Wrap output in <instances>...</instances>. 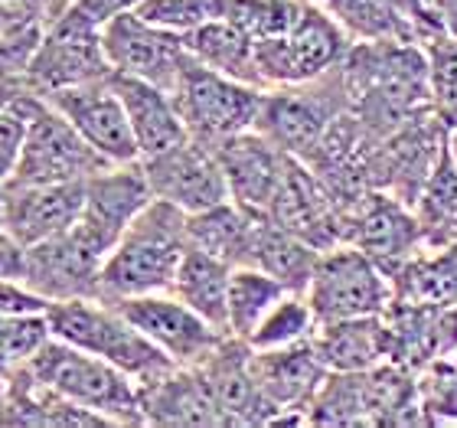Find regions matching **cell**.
I'll use <instances>...</instances> for the list:
<instances>
[{
	"label": "cell",
	"instance_id": "1",
	"mask_svg": "<svg viewBox=\"0 0 457 428\" xmlns=\"http://www.w3.org/2000/svg\"><path fill=\"white\" fill-rule=\"evenodd\" d=\"M340 82L346 108L376 138L431 112L428 53L421 43H353L340 63Z\"/></svg>",
	"mask_w": 457,
	"mask_h": 428
},
{
	"label": "cell",
	"instance_id": "2",
	"mask_svg": "<svg viewBox=\"0 0 457 428\" xmlns=\"http://www.w3.org/2000/svg\"><path fill=\"white\" fill-rule=\"evenodd\" d=\"M190 248L187 213L167 200L154 197L102 262L98 272V298L121 301V298L157 295L170 291L177 265Z\"/></svg>",
	"mask_w": 457,
	"mask_h": 428
},
{
	"label": "cell",
	"instance_id": "3",
	"mask_svg": "<svg viewBox=\"0 0 457 428\" xmlns=\"http://www.w3.org/2000/svg\"><path fill=\"white\" fill-rule=\"evenodd\" d=\"M29 376L62 399L96 412L108 425H144L141 386L108 360L49 337L43 350L29 360Z\"/></svg>",
	"mask_w": 457,
	"mask_h": 428
},
{
	"label": "cell",
	"instance_id": "4",
	"mask_svg": "<svg viewBox=\"0 0 457 428\" xmlns=\"http://www.w3.org/2000/svg\"><path fill=\"white\" fill-rule=\"evenodd\" d=\"M46 317L53 337L108 360L112 366L128 373L131 380H137V386L157 380L177 366L112 301H102V298L56 301V305H49Z\"/></svg>",
	"mask_w": 457,
	"mask_h": 428
},
{
	"label": "cell",
	"instance_id": "5",
	"mask_svg": "<svg viewBox=\"0 0 457 428\" xmlns=\"http://www.w3.org/2000/svg\"><path fill=\"white\" fill-rule=\"evenodd\" d=\"M170 98L187 134L200 144L216 147L228 138L255 128L265 88L222 76V72L203 66L190 56L173 82Z\"/></svg>",
	"mask_w": 457,
	"mask_h": 428
},
{
	"label": "cell",
	"instance_id": "6",
	"mask_svg": "<svg viewBox=\"0 0 457 428\" xmlns=\"http://www.w3.org/2000/svg\"><path fill=\"white\" fill-rule=\"evenodd\" d=\"M350 46L353 39L346 37V29L317 0H307L304 13L285 37L255 43V66L262 86L268 92V88L314 82L340 66Z\"/></svg>",
	"mask_w": 457,
	"mask_h": 428
},
{
	"label": "cell",
	"instance_id": "7",
	"mask_svg": "<svg viewBox=\"0 0 457 428\" xmlns=\"http://www.w3.org/2000/svg\"><path fill=\"white\" fill-rule=\"evenodd\" d=\"M304 298L317 323L386 315L392 305V278L366 252L350 242H337L320 252Z\"/></svg>",
	"mask_w": 457,
	"mask_h": 428
},
{
	"label": "cell",
	"instance_id": "8",
	"mask_svg": "<svg viewBox=\"0 0 457 428\" xmlns=\"http://www.w3.org/2000/svg\"><path fill=\"white\" fill-rule=\"evenodd\" d=\"M105 76H112V66L102 46V29L62 4L56 17L43 27L37 49L27 63V72H23L27 88L43 96L53 88L79 86V82Z\"/></svg>",
	"mask_w": 457,
	"mask_h": 428
},
{
	"label": "cell",
	"instance_id": "9",
	"mask_svg": "<svg viewBox=\"0 0 457 428\" xmlns=\"http://www.w3.org/2000/svg\"><path fill=\"white\" fill-rule=\"evenodd\" d=\"M108 167L102 154H96L86 144V138L49 105L46 98L37 96L29 108L27 138L20 151L17 171L7 183H72L88 180L92 173Z\"/></svg>",
	"mask_w": 457,
	"mask_h": 428
},
{
	"label": "cell",
	"instance_id": "10",
	"mask_svg": "<svg viewBox=\"0 0 457 428\" xmlns=\"http://www.w3.org/2000/svg\"><path fill=\"white\" fill-rule=\"evenodd\" d=\"M340 236L343 242L366 252L389 278L425 252L411 206L386 190H366L360 200H353L340 216Z\"/></svg>",
	"mask_w": 457,
	"mask_h": 428
},
{
	"label": "cell",
	"instance_id": "11",
	"mask_svg": "<svg viewBox=\"0 0 457 428\" xmlns=\"http://www.w3.org/2000/svg\"><path fill=\"white\" fill-rule=\"evenodd\" d=\"M154 200L151 183L144 177L141 161L134 164H108L86 180L82 213H79L76 239L82 246L105 262V256L131 226V219Z\"/></svg>",
	"mask_w": 457,
	"mask_h": 428
},
{
	"label": "cell",
	"instance_id": "12",
	"mask_svg": "<svg viewBox=\"0 0 457 428\" xmlns=\"http://www.w3.org/2000/svg\"><path fill=\"white\" fill-rule=\"evenodd\" d=\"M112 305L177 366H196L228 337L170 291L121 298Z\"/></svg>",
	"mask_w": 457,
	"mask_h": 428
},
{
	"label": "cell",
	"instance_id": "13",
	"mask_svg": "<svg viewBox=\"0 0 457 428\" xmlns=\"http://www.w3.org/2000/svg\"><path fill=\"white\" fill-rule=\"evenodd\" d=\"M49 105L56 108L96 154L108 164H134L141 161L137 141H134L131 122L124 114V105L112 86V76L79 82V86L53 88L43 92Z\"/></svg>",
	"mask_w": 457,
	"mask_h": 428
},
{
	"label": "cell",
	"instance_id": "14",
	"mask_svg": "<svg viewBox=\"0 0 457 428\" xmlns=\"http://www.w3.org/2000/svg\"><path fill=\"white\" fill-rule=\"evenodd\" d=\"M141 171L154 197L180 206L183 213H203L232 200L220 157L210 144H200L196 138H183L167 151L141 157Z\"/></svg>",
	"mask_w": 457,
	"mask_h": 428
},
{
	"label": "cell",
	"instance_id": "15",
	"mask_svg": "<svg viewBox=\"0 0 457 428\" xmlns=\"http://www.w3.org/2000/svg\"><path fill=\"white\" fill-rule=\"evenodd\" d=\"M102 46H105L108 66L118 76H134L144 82H154L170 92L180 69L187 66V46L180 33L157 27L141 13H121L102 29Z\"/></svg>",
	"mask_w": 457,
	"mask_h": 428
},
{
	"label": "cell",
	"instance_id": "16",
	"mask_svg": "<svg viewBox=\"0 0 457 428\" xmlns=\"http://www.w3.org/2000/svg\"><path fill=\"white\" fill-rule=\"evenodd\" d=\"M86 180L72 183H0V226L20 246H37L76 226Z\"/></svg>",
	"mask_w": 457,
	"mask_h": 428
},
{
	"label": "cell",
	"instance_id": "17",
	"mask_svg": "<svg viewBox=\"0 0 457 428\" xmlns=\"http://www.w3.org/2000/svg\"><path fill=\"white\" fill-rule=\"evenodd\" d=\"M98 272L102 258L92 256L69 229L62 236L23 248L20 281L46 298L49 305H56L72 298H98Z\"/></svg>",
	"mask_w": 457,
	"mask_h": 428
},
{
	"label": "cell",
	"instance_id": "18",
	"mask_svg": "<svg viewBox=\"0 0 457 428\" xmlns=\"http://www.w3.org/2000/svg\"><path fill=\"white\" fill-rule=\"evenodd\" d=\"M210 382L222 425H275L278 409L268 402L252 370V347L238 337H226L203 363H196Z\"/></svg>",
	"mask_w": 457,
	"mask_h": 428
},
{
	"label": "cell",
	"instance_id": "19",
	"mask_svg": "<svg viewBox=\"0 0 457 428\" xmlns=\"http://www.w3.org/2000/svg\"><path fill=\"white\" fill-rule=\"evenodd\" d=\"M252 370L268 402L278 409V422H304L307 406L330 373L311 340L278 350H252Z\"/></svg>",
	"mask_w": 457,
	"mask_h": 428
},
{
	"label": "cell",
	"instance_id": "20",
	"mask_svg": "<svg viewBox=\"0 0 457 428\" xmlns=\"http://www.w3.org/2000/svg\"><path fill=\"white\" fill-rule=\"evenodd\" d=\"M212 151H216V157H220V164H222V173H226L228 197H232L238 206H245V210L265 213L268 203L275 200L281 180H285L291 154L275 147V144L268 141L265 134H258L255 128L216 144Z\"/></svg>",
	"mask_w": 457,
	"mask_h": 428
},
{
	"label": "cell",
	"instance_id": "21",
	"mask_svg": "<svg viewBox=\"0 0 457 428\" xmlns=\"http://www.w3.org/2000/svg\"><path fill=\"white\" fill-rule=\"evenodd\" d=\"M144 425H222L200 366H173L141 386Z\"/></svg>",
	"mask_w": 457,
	"mask_h": 428
},
{
	"label": "cell",
	"instance_id": "22",
	"mask_svg": "<svg viewBox=\"0 0 457 428\" xmlns=\"http://www.w3.org/2000/svg\"><path fill=\"white\" fill-rule=\"evenodd\" d=\"M311 343L330 373H362L392 360V327L386 315L317 323Z\"/></svg>",
	"mask_w": 457,
	"mask_h": 428
},
{
	"label": "cell",
	"instance_id": "23",
	"mask_svg": "<svg viewBox=\"0 0 457 428\" xmlns=\"http://www.w3.org/2000/svg\"><path fill=\"white\" fill-rule=\"evenodd\" d=\"M112 86L118 92V98H121L128 122H131L141 157H154V154L180 144L183 138H190L167 88L134 76H118V72H112Z\"/></svg>",
	"mask_w": 457,
	"mask_h": 428
},
{
	"label": "cell",
	"instance_id": "24",
	"mask_svg": "<svg viewBox=\"0 0 457 428\" xmlns=\"http://www.w3.org/2000/svg\"><path fill=\"white\" fill-rule=\"evenodd\" d=\"M317 258H320V248H314L295 232H287L285 226H278L275 219H268L265 213L258 216L248 265L275 275L287 291H304L311 275H314Z\"/></svg>",
	"mask_w": 457,
	"mask_h": 428
},
{
	"label": "cell",
	"instance_id": "25",
	"mask_svg": "<svg viewBox=\"0 0 457 428\" xmlns=\"http://www.w3.org/2000/svg\"><path fill=\"white\" fill-rule=\"evenodd\" d=\"M262 213H252L238 206L236 200H226L220 206H210L203 213H187V232H190V246L222 258L228 265H248V252H252V239Z\"/></svg>",
	"mask_w": 457,
	"mask_h": 428
},
{
	"label": "cell",
	"instance_id": "26",
	"mask_svg": "<svg viewBox=\"0 0 457 428\" xmlns=\"http://www.w3.org/2000/svg\"><path fill=\"white\" fill-rule=\"evenodd\" d=\"M232 265L222 258L190 246L183 252L177 275H173L170 295H177L187 307H193L203 321H210L216 331L226 333V298Z\"/></svg>",
	"mask_w": 457,
	"mask_h": 428
},
{
	"label": "cell",
	"instance_id": "27",
	"mask_svg": "<svg viewBox=\"0 0 457 428\" xmlns=\"http://www.w3.org/2000/svg\"><path fill=\"white\" fill-rule=\"evenodd\" d=\"M183 46L203 66L216 69V72H222L228 79H238L245 86L265 88L255 66V43L232 20L220 17L190 29V33H183Z\"/></svg>",
	"mask_w": 457,
	"mask_h": 428
},
{
	"label": "cell",
	"instance_id": "28",
	"mask_svg": "<svg viewBox=\"0 0 457 428\" xmlns=\"http://www.w3.org/2000/svg\"><path fill=\"white\" fill-rule=\"evenodd\" d=\"M411 213L419 219L425 248H441L457 242V157L451 138L441 147L428 180L421 183L419 197L411 203Z\"/></svg>",
	"mask_w": 457,
	"mask_h": 428
},
{
	"label": "cell",
	"instance_id": "29",
	"mask_svg": "<svg viewBox=\"0 0 457 428\" xmlns=\"http://www.w3.org/2000/svg\"><path fill=\"white\" fill-rule=\"evenodd\" d=\"M287 295V288L275 275H268L255 265H236L228 275L226 298V333L248 340L258 321Z\"/></svg>",
	"mask_w": 457,
	"mask_h": 428
},
{
	"label": "cell",
	"instance_id": "30",
	"mask_svg": "<svg viewBox=\"0 0 457 428\" xmlns=\"http://www.w3.org/2000/svg\"><path fill=\"white\" fill-rule=\"evenodd\" d=\"M317 331V317L307 305L304 291H287L271 311H268L258 327L248 337L252 350H278V347H291V343L311 340Z\"/></svg>",
	"mask_w": 457,
	"mask_h": 428
},
{
	"label": "cell",
	"instance_id": "31",
	"mask_svg": "<svg viewBox=\"0 0 457 428\" xmlns=\"http://www.w3.org/2000/svg\"><path fill=\"white\" fill-rule=\"evenodd\" d=\"M419 409L425 425H457V360L431 357L415 370Z\"/></svg>",
	"mask_w": 457,
	"mask_h": 428
},
{
	"label": "cell",
	"instance_id": "32",
	"mask_svg": "<svg viewBox=\"0 0 457 428\" xmlns=\"http://www.w3.org/2000/svg\"><path fill=\"white\" fill-rule=\"evenodd\" d=\"M49 337L46 315H0V373L13 376L27 370Z\"/></svg>",
	"mask_w": 457,
	"mask_h": 428
},
{
	"label": "cell",
	"instance_id": "33",
	"mask_svg": "<svg viewBox=\"0 0 457 428\" xmlns=\"http://www.w3.org/2000/svg\"><path fill=\"white\" fill-rule=\"evenodd\" d=\"M428 53V79H431V112L438 114V122L457 131V39L438 37L425 39Z\"/></svg>",
	"mask_w": 457,
	"mask_h": 428
},
{
	"label": "cell",
	"instance_id": "34",
	"mask_svg": "<svg viewBox=\"0 0 457 428\" xmlns=\"http://www.w3.org/2000/svg\"><path fill=\"white\" fill-rule=\"evenodd\" d=\"M226 4L228 0H141L134 13L183 37L210 20L226 17Z\"/></svg>",
	"mask_w": 457,
	"mask_h": 428
},
{
	"label": "cell",
	"instance_id": "35",
	"mask_svg": "<svg viewBox=\"0 0 457 428\" xmlns=\"http://www.w3.org/2000/svg\"><path fill=\"white\" fill-rule=\"evenodd\" d=\"M37 92L20 88L17 96L0 105V183H7L17 171L20 151H23V138H27L29 108H33Z\"/></svg>",
	"mask_w": 457,
	"mask_h": 428
},
{
	"label": "cell",
	"instance_id": "36",
	"mask_svg": "<svg viewBox=\"0 0 457 428\" xmlns=\"http://www.w3.org/2000/svg\"><path fill=\"white\" fill-rule=\"evenodd\" d=\"M49 301L20 278H0V315H46Z\"/></svg>",
	"mask_w": 457,
	"mask_h": 428
},
{
	"label": "cell",
	"instance_id": "37",
	"mask_svg": "<svg viewBox=\"0 0 457 428\" xmlns=\"http://www.w3.org/2000/svg\"><path fill=\"white\" fill-rule=\"evenodd\" d=\"M137 4L141 0H66V7H72L79 17H86L98 29H105L114 17L137 10Z\"/></svg>",
	"mask_w": 457,
	"mask_h": 428
},
{
	"label": "cell",
	"instance_id": "38",
	"mask_svg": "<svg viewBox=\"0 0 457 428\" xmlns=\"http://www.w3.org/2000/svg\"><path fill=\"white\" fill-rule=\"evenodd\" d=\"M386 7H392L395 13H402L405 20H411L415 27L425 33V37H438V27H435V20H431V10H428V0H379Z\"/></svg>",
	"mask_w": 457,
	"mask_h": 428
},
{
	"label": "cell",
	"instance_id": "39",
	"mask_svg": "<svg viewBox=\"0 0 457 428\" xmlns=\"http://www.w3.org/2000/svg\"><path fill=\"white\" fill-rule=\"evenodd\" d=\"M23 268V246L0 226V278H20Z\"/></svg>",
	"mask_w": 457,
	"mask_h": 428
},
{
	"label": "cell",
	"instance_id": "40",
	"mask_svg": "<svg viewBox=\"0 0 457 428\" xmlns=\"http://www.w3.org/2000/svg\"><path fill=\"white\" fill-rule=\"evenodd\" d=\"M428 10L438 33L457 39V0H428Z\"/></svg>",
	"mask_w": 457,
	"mask_h": 428
},
{
	"label": "cell",
	"instance_id": "41",
	"mask_svg": "<svg viewBox=\"0 0 457 428\" xmlns=\"http://www.w3.org/2000/svg\"><path fill=\"white\" fill-rule=\"evenodd\" d=\"M37 7H7V4H0V33L10 27H20L27 20H37Z\"/></svg>",
	"mask_w": 457,
	"mask_h": 428
},
{
	"label": "cell",
	"instance_id": "42",
	"mask_svg": "<svg viewBox=\"0 0 457 428\" xmlns=\"http://www.w3.org/2000/svg\"><path fill=\"white\" fill-rule=\"evenodd\" d=\"M0 4H7V7H37V10H43L49 0H0Z\"/></svg>",
	"mask_w": 457,
	"mask_h": 428
},
{
	"label": "cell",
	"instance_id": "43",
	"mask_svg": "<svg viewBox=\"0 0 457 428\" xmlns=\"http://www.w3.org/2000/svg\"><path fill=\"white\" fill-rule=\"evenodd\" d=\"M17 92H20V88L13 86V82H4V79H0V105H4V102H10Z\"/></svg>",
	"mask_w": 457,
	"mask_h": 428
},
{
	"label": "cell",
	"instance_id": "44",
	"mask_svg": "<svg viewBox=\"0 0 457 428\" xmlns=\"http://www.w3.org/2000/svg\"><path fill=\"white\" fill-rule=\"evenodd\" d=\"M4 390H7V376L0 373V396H4Z\"/></svg>",
	"mask_w": 457,
	"mask_h": 428
},
{
	"label": "cell",
	"instance_id": "45",
	"mask_svg": "<svg viewBox=\"0 0 457 428\" xmlns=\"http://www.w3.org/2000/svg\"><path fill=\"white\" fill-rule=\"evenodd\" d=\"M451 147H454V157H457V131H451Z\"/></svg>",
	"mask_w": 457,
	"mask_h": 428
},
{
	"label": "cell",
	"instance_id": "46",
	"mask_svg": "<svg viewBox=\"0 0 457 428\" xmlns=\"http://www.w3.org/2000/svg\"><path fill=\"white\" fill-rule=\"evenodd\" d=\"M451 357H454V360H457V350H454V353H451Z\"/></svg>",
	"mask_w": 457,
	"mask_h": 428
}]
</instances>
